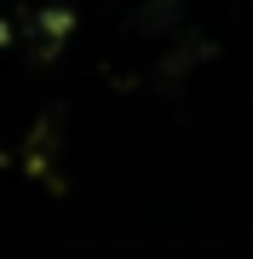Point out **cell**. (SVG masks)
Here are the masks:
<instances>
[{
    "instance_id": "6da1fadb",
    "label": "cell",
    "mask_w": 253,
    "mask_h": 259,
    "mask_svg": "<svg viewBox=\"0 0 253 259\" xmlns=\"http://www.w3.org/2000/svg\"><path fill=\"white\" fill-rule=\"evenodd\" d=\"M207 58H219V47L207 35H196V29H178V40L167 47V58L156 64V75H161V93H173L184 75H196V64H207Z\"/></svg>"
},
{
    "instance_id": "7a4b0ae2",
    "label": "cell",
    "mask_w": 253,
    "mask_h": 259,
    "mask_svg": "<svg viewBox=\"0 0 253 259\" xmlns=\"http://www.w3.org/2000/svg\"><path fill=\"white\" fill-rule=\"evenodd\" d=\"M184 6L190 0H144V6L132 12V29H138V35H178V29H184Z\"/></svg>"
},
{
    "instance_id": "3957f363",
    "label": "cell",
    "mask_w": 253,
    "mask_h": 259,
    "mask_svg": "<svg viewBox=\"0 0 253 259\" xmlns=\"http://www.w3.org/2000/svg\"><path fill=\"white\" fill-rule=\"evenodd\" d=\"M69 23H75V12H40V18H35V35L46 40V47H40L35 58H52V40L64 47V40H69Z\"/></svg>"
},
{
    "instance_id": "277c9868",
    "label": "cell",
    "mask_w": 253,
    "mask_h": 259,
    "mask_svg": "<svg viewBox=\"0 0 253 259\" xmlns=\"http://www.w3.org/2000/svg\"><path fill=\"white\" fill-rule=\"evenodd\" d=\"M6 40H12V29H6V23H0V47H6Z\"/></svg>"
}]
</instances>
